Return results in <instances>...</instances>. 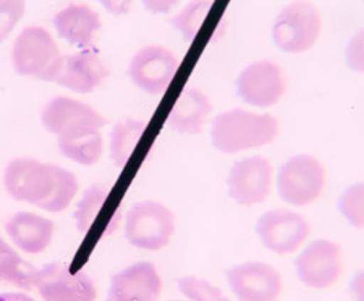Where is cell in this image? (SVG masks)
Returning a JSON list of instances; mask_svg holds the SVG:
<instances>
[{"mask_svg":"<svg viewBox=\"0 0 364 301\" xmlns=\"http://www.w3.org/2000/svg\"><path fill=\"white\" fill-rule=\"evenodd\" d=\"M272 162L264 156L240 159L232 165L227 176L228 196L242 206L264 203L272 191Z\"/></svg>","mask_w":364,"mask_h":301,"instance_id":"ba28073f","label":"cell"},{"mask_svg":"<svg viewBox=\"0 0 364 301\" xmlns=\"http://www.w3.org/2000/svg\"><path fill=\"white\" fill-rule=\"evenodd\" d=\"M15 72L41 81H55L65 58L46 28L28 26L15 41L11 51Z\"/></svg>","mask_w":364,"mask_h":301,"instance_id":"3957f363","label":"cell"},{"mask_svg":"<svg viewBox=\"0 0 364 301\" xmlns=\"http://www.w3.org/2000/svg\"><path fill=\"white\" fill-rule=\"evenodd\" d=\"M173 301H177V300H173Z\"/></svg>","mask_w":364,"mask_h":301,"instance_id":"1f68e13d","label":"cell"},{"mask_svg":"<svg viewBox=\"0 0 364 301\" xmlns=\"http://www.w3.org/2000/svg\"><path fill=\"white\" fill-rule=\"evenodd\" d=\"M162 287V277L156 265L146 261L134 263L112 275L105 301H157Z\"/></svg>","mask_w":364,"mask_h":301,"instance_id":"9a60e30c","label":"cell"},{"mask_svg":"<svg viewBox=\"0 0 364 301\" xmlns=\"http://www.w3.org/2000/svg\"><path fill=\"white\" fill-rule=\"evenodd\" d=\"M178 290L190 301H232L209 280L198 275H185L177 280Z\"/></svg>","mask_w":364,"mask_h":301,"instance_id":"484cf974","label":"cell"},{"mask_svg":"<svg viewBox=\"0 0 364 301\" xmlns=\"http://www.w3.org/2000/svg\"><path fill=\"white\" fill-rule=\"evenodd\" d=\"M326 186V170L319 159L309 154L290 157L277 172V193L290 206H309Z\"/></svg>","mask_w":364,"mask_h":301,"instance_id":"8992f818","label":"cell"},{"mask_svg":"<svg viewBox=\"0 0 364 301\" xmlns=\"http://www.w3.org/2000/svg\"><path fill=\"white\" fill-rule=\"evenodd\" d=\"M0 301H36L26 293L20 292H10V293H0Z\"/></svg>","mask_w":364,"mask_h":301,"instance_id":"f546056e","label":"cell"},{"mask_svg":"<svg viewBox=\"0 0 364 301\" xmlns=\"http://www.w3.org/2000/svg\"><path fill=\"white\" fill-rule=\"evenodd\" d=\"M107 75V63L104 62L101 54L94 49H87L65 58L55 83L73 93L87 94L102 85Z\"/></svg>","mask_w":364,"mask_h":301,"instance_id":"2e32d148","label":"cell"},{"mask_svg":"<svg viewBox=\"0 0 364 301\" xmlns=\"http://www.w3.org/2000/svg\"><path fill=\"white\" fill-rule=\"evenodd\" d=\"M285 76L277 63L259 60L242 70L237 78V94L245 104L267 109L285 94Z\"/></svg>","mask_w":364,"mask_h":301,"instance_id":"7c38bea8","label":"cell"},{"mask_svg":"<svg viewBox=\"0 0 364 301\" xmlns=\"http://www.w3.org/2000/svg\"><path fill=\"white\" fill-rule=\"evenodd\" d=\"M363 31L355 34L353 38L348 41V46L345 49V62L348 68L355 70L358 73H363L364 70V57H363Z\"/></svg>","mask_w":364,"mask_h":301,"instance_id":"83f0119b","label":"cell"},{"mask_svg":"<svg viewBox=\"0 0 364 301\" xmlns=\"http://www.w3.org/2000/svg\"><path fill=\"white\" fill-rule=\"evenodd\" d=\"M43 125L47 132L57 134V138L80 132H99L107 125V120L94 110L91 105L70 97H55L46 105L43 112Z\"/></svg>","mask_w":364,"mask_h":301,"instance_id":"5bb4252c","label":"cell"},{"mask_svg":"<svg viewBox=\"0 0 364 301\" xmlns=\"http://www.w3.org/2000/svg\"><path fill=\"white\" fill-rule=\"evenodd\" d=\"M214 2H190L186 7L175 16L173 26L188 43L198 38L199 31L209 19V11L213 10Z\"/></svg>","mask_w":364,"mask_h":301,"instance_id":"cb8c5ba5","label":"cell"},{"mask_svg":"<svg viewBox=\"0 0 364 301\" xmlns=\"http://www.w3.org/2000/svg\"><path fill=\"white\" fill-rule=\"evenodd\" d=\"M178 58L162 46H146L132 58L128 76L139 90L152 96L162 94L173 81Z\"/></svg>","mask_w":364,"mask_h":301,"instance_id":"4fadbf2b","label":"cell"},{"mask_svg":"<svg viewBox=\"0 0 364 301\" xmlns=\"http://www.w3.org/2000/svg\"><path fill=\"white\" fill-rule=\"evenodd\" d=\"M337 208L348 223L356 227H364V188L363 183H355L345 188L337 201Z\"/></svg>","mask_w":364,"mask_h":301,"instance_id":"d4e9b609","label":"cell"},{"mask_svg":"<svg viewBox=\"0 0 364 301\" xmlns=\"http://www.w3.org/2000/svg\"><path fill=\"white\" fill-rule=\"evenodd\" d=\"M175 233V216L166 204L139 201L127 216L125 237L130 245L146 251L166 248Z\"/></svg>","mask_w":364,"mask_h":301,"instance_id":"5b68a950","label":"cell"},{"mask_svg":"<svg viewBox=\"0 0 364 301\" xmlns=\"http://www.w3.org/2000/svg\"><path fill=\"white\" fill-rule=\"evenodd\" d=\"M38 269L26 263L0 235V282L15 283L21 288H33Z\"/></svg>","mask_w":364,"mask_h":301,"instance_id":"7402d4cb","label":"cell"},{"mask_svg":"<svg viewBox=\"0 0 364 301\" xmlns=\"http://www.w3.org/2000/svg\"><path fill=\"white\" fill-rule=\"evenodd\" d=\"M322 33V16L309 2H291L275 19L272 43L287 54L313 49Z\"/></svg>","mask_w":364,"mask_h":301,"instance_id":"277c9868","label":"cell"},{"mask_svg":"<svg viewBox=\"0 0 364 301\" xmlns=\"http://www.w3.org/2000/svg\"><path fill=\"white\" fill-rule=\"evenodd\" d=\"M25 11L26 4L21 0H0V43L10 36V33L21 21Z\"/></svg>","mask_w":364,"mask_h":301,"instance_id":"4316f807","label":"cell"},{"mask_svg":"<svg viewBox=\"0 0 364 301\" xmlns=\"http://www.w3.org/2000/svg\"><path fill=\"white\" fill-rule=\"evenodd\" d=\"M110 196V186L105 183H96L91 188H87L83 198L76 206L75 211V222L76 228L81 233H87L97 222L101 211L104 209L105 203Z\"/></svg>","mask_w":364,"mask_h":301,"instance_id":"603a6c76","label":"cell"},{"mask_svg":"<svg viewBox=\"0 0 364 301\" xmlns=\"http://www.w3.org/2000/svg\"><path fill=\"white\" fill-rule=\"evenodd\" d=\"M11 198L49 212H62L78 193V180L67 169L29 157L11 159L4 172Z\"/></svg>","mask_w":364,"mask_h":301,"instance_id":"6da1fadb","label":"cell"},{"mask_svg":"<svg viewBox=\"0 0 364 301\" xmlns=\"http://www.w3.org/2000/svg\"><path fill=\"white\" fill-rule=\"evenodd\" d=\"M44 301H96L97 287L85 270L72 273L62 263H52L39 269L34 277Z\"/></svg>","mask_w":364,"mask_h":301,"instance_id":"8fae6325","label":"cell"},{"mask_svg":"<svg viewBox=\"0 0 364 301\" xmlns=\"http://www.w3.org/2000/svg\"><path fill=\"white\" fill-rule=\"evenodd\" d=\"M57 143L63 156L80 165H94L102 157V134L92 130L60 137L57 138Z\"/></svg>","mask_w":364,"mask_h":301,"instance_id":"ffe728a7","label":"cell"},{"mask_svg":"<svg viewBox=\"0 0 364 301\" xmlns=\"http://www.w3.org/2000/svg\"><path fill=\"white\" fill-rule=\"evenodd\" d=\"M213 102L198 88H185L170 110L167 127L177 133L198 134L213 114Z\"/></svg>","mask_w":364,"mask_h":301,"instance_id":"d6986e66","label":"cell"},{"mask_svg":"<svg viewBox=\"0 0 364 301\" xmlns=\"http://www.w3.org/2000/svg\"><path fill=\"white\" fill-rule=\"evenodd\" d=\"M7 233L18 250L26 255H41L52 243L55 226L34 212H18L7 222Z\"/></svg>","mask_w":364,"mask_h":301,"instance_id":"ac0fdd59","label":"cell"},{"mask_svg":"<svg viewBox=\"0 0 364 301\" xmlns=\"http://www.w3.org/2000/svg\"><path fill=\"white\" fill-rule=\"evenodd\" d=\"M279 122L269 114L233 109L217 115L210 127V143L224 154L257 149L277 138Z\"/></svg>","mask_w":364,"mask_h":301,"instance_id":"7a4b0ae2","label":"cell"},{"mask_svg":"<svg viewBox=\"0 0 364 301\" xmlns=\"http://www.w3.org/2000/svg\"><path fill=\"white\" fill-rule=\"evenodd\" d=\"M227 283L238 301H277L284 292V279L271 264L240 263L225 270Z\"/></svg>","mask_w":364,"mask_h":301,"instance_id":"9c48e42d","label":"cell"},{"mask_svg":"<svg viewBox=\"0 0 364 301\" xmlns=\"http://www.w3.org/2000/svg\"><path fill=\"white\" fill-rule=\"evenodd\" d=\"M295 270L298 280L314 290L333 287L343 274L342 246L331 240H314L298 255Z\"/></svg>","mask_w":364,"mask_h":301,"instance_id":"52a82bcc","label":"cell"},{"mask_svg":"<svg viewBox=\"0 0 364 301\" xmlns=\"http://www.w3.org/2000/svg\"><path fill=\"white\" fill-rule=\"evenodd\" d=\"M256 235L269 251L291 255L309 237V223L295 211L274 209L257 219Z\"/></svg>","mask_w":364,"mask_h":301,"instance_id":"30bf717a","label":"cell"},{"mask_svg":"<svg viewBox=\"0 0 364 301\" xmlns=\"http://www.w3.org/2000/svg\"><path fill=\"white\" fill-rule=\"evenodd\" d=\"M102 4L105 5V9H109L115 15L125 14V11L132 7V2H102Z\"/></svg>","mask_w":364,"mask_h":301,"instance_id":"f1b7e54d","label":"cell"},{"mask_svg":"<svg viewBox=\"0 0 364 301\" xmlns=\"http://www.w3.org/2000/svg\"><path fill=\"white\" fill-rule=\"evenodd\" d=\"M175 5V2H146V7L152 11H167Z\"/></svg>","mask_w":364,"mask_h":301,"instance_id":"4dcf8cb0","label":"cell"},{"mask_svg":"<svg viewBox=\"0 0 364 301\" xmlns=\"http://www.w3.org/2000/svg\"><path fill=\"white\" fill-rule=\"evenodd\" d=\"M144 132L146 123L136 119H127L115 125L112 134H110V157L117 167H125Z\"/></svg>","mask_w":364,"mask_h":301,"instance_id":"44dd1931","label":"cell"},{"mask_svg":"<svg viewBox=\"0 0 364 301\" xmlns=\"http://www.w3.org/2000/svg\"><path fill=\"white\" fill-rule=\"evenodd\" d=\"M54 26L60 38L70 46L87 51L96 43L102 29V21L97 11L90 5L72 4L55 15Z\"/></svg>","mask_w":364,"mask_h":301,"instance_id":"e0dca14e","label":"cell"}]
</instances>
